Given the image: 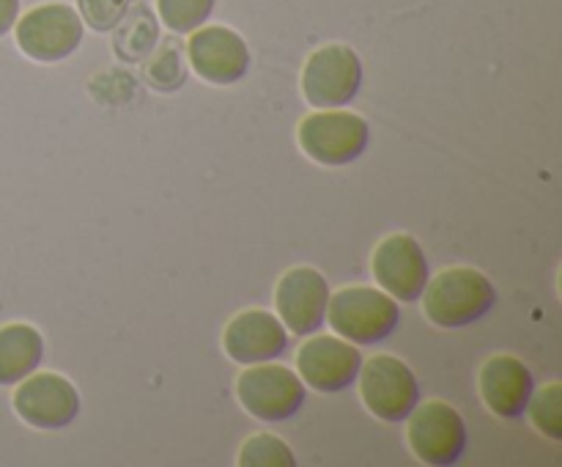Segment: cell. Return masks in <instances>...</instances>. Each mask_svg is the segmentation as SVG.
<instances>
[{
	"instance_id": "1",
	"label": "cell",
	"mask_w": 562,
	"mask_h": 467,
	"mask_svg": "<svg viewBox=\"0 0 562 467\" xmlns=\"http://www.w3.org/2000/svg\"><path fill=\"white\" fill-rule=\"evenodd\" d=\"M497 286L475 267H448L428 278L420 302L428 322L439 330H464L497 305Z\"/></svg>"
},
{
	"instance_id": "2",
	"label": "cell",
	"mask_w": 562,
	"mask_h": 467,
	"mask_svg": "<svg viewBox=\"0 0 562 467\" xmlns=\"http://www.w3.org/2000/svg\"><path fill=\"white\" fill-rule=\"evenodd\" d=\"M327 322L335 335L351 344H379L390 338L401 322L398 300L373 286H344L329 294Z\"/></svg>"
},
{
	"instance_id": "3",
	"label": "cell",
	"mask_w": 562,
	"mask_h": 467,
	"mask_svg": "<svg viewBox=\"0 0 562 467\" xmlns=\"http://www.w3.org/2000/svg\"><path fill=\"white\" fill-rule=\"evenodd\" d=\"M296 141L313 163L324 165V168H344V165L357 163L368 152L371 124L355 110H316L302 119Z\"/></svg>"
},
{
	"instance_id": "4",
	"label": "cell",
	"mask_w": 562,
	"mask_h": 467,
	"mask_svg": "<svg viewBox=\"0 0 562 467\" xmlns=\"http://www.w3.org/2000/svg\"><path fill=\"white\" fill-rule=\"evenodd\" d=\"M366 80L362 58L349 44H324L307 55L302 66V97L311 108H346L357 99Z\"/></svg>"
},
{
	"instance_id": "5",
	"label": "cell",
	"mask_w": 562,
	"mask_h": 467,
	"mask_svg": "<svg viewBox=\"0 0 562 467\" xmlns=\"http://www.w3.org/2000/svg\"><path fill=\"white\" fill-rule=\"evenodd\" d=\"M86 22L75 5L42 3L20 14L14 25V42L36 64H60L80 49Z\"/></svg>"
},
{
	"instance_id": "6",
	"label": "cell",
	"mask_w": 562,
	"mask_h": 467,
	"mask_svg": "<svg viewBox=\"0 0 562 467\" xmlns=\"http://www.w3.org/2000/svg\"><path fill=\"white\" fill-rule=\"evenodd\" d=\"M307 388L300 374L274 360L252 363L236 379V399L247 415L263 423H283L300 415L305 407Z\"/></svg>"
},
{
	"instance_id": "7",
	"label": "cell",
	"mask_w": 562,
	"mask_h": 467,
	"mask_svg": "<svg viewBox=\"0 0 562 467\" xmlns=\"http://www.w3.org/2000/svg\"><path fill=\"white\" fill-rule=\"evenodd\" d=\"M357 382L366 410L384 423H404L420 404V382L415 371L395 355H373L362 360Z\"/></svg>"
},
{
	"instance_id": "8",
	"label": "cell",
	"mask_w": 562,
	"mask_h": 467,
	"mask_svg": "<svg viewBox=\"0 0 562 467\" xmlns=\"http://www.w3.org/2000/svg\"><path fill=\"white\" fill-rule=\"evenodd\" d=\"M406 443L412 454L428 467H453L467 454L470 432L467 421L448 401H426L406 418Z\"/></svg>"
},
{
	"instance_id": "9",
	"label": "cell",
	"mask_w": 562,
	"mask_h": 467,
	"mask_svg": "<svg viewBox=\"0 0 562 467\" xmlns=\"http://www.w3.org/2000/svg\"><path fill=\"white\" fill-rule=\"evenodd\" d=\"M14 412L22 423L38 432H58L80 415V390L71 379L55 371H33L14 385Z\"/></svg>"
},
{
	"instance_id": "10",
	"label": "cell",
	"mask_w": 562,
	"mask_h": 467,
	"mask_svg": "<svg viewBox=\"0 0 562 467\" xmlns=\"http://www.w3.org/2000/svg\"><path fill=\"white\" fill-rule=\"evenodd\" d=\"M187 64L209 86H234L250 71L252 55L245 36L228 25H201L187 38Z\"/></svg>"
},
{
	"instance_id": "11",
	"label": "cell",
	"mask_w": 562,
	"mask_h": 467,
	"mask_svg": "<svg viewBox=\"0 0 562 467\" xmlns=\"http://www.w3.org/2000/svg\"><path fill=\"white\" fill-rule=\"evenodd\" d=\"M362 368L360 346L340 335H307L296 352V368L305 388L316 393H344L357 382Z\"/></svg>"
},
{
	"instance_id": "12",
	"label": "cell",
	"mask_w": 562,
	"mask_h": 467,
	"mask_svg": "<svg viewBox=\"0 0 562 467\" xmlns=\"http://www.w3.org/2000/svg\"><path fill=\"white\" fill-rule=\"evenodd\" d=\"M371 273L379 289L398 302H417L428 278V256L420 242L409 234H390L376 245L371 256Z\"/></svg>"
},
{
	"instance_id": "13",
	"label": "cell",
	"mask_w": 562,
	"mask_h": 467,
	"mask_svg": "<svg viewBox=\"0 0 562 467\" xmlns=\"http://www.w3.org/2000/svg\"><path fill=\"white\" fill-rule=\"evenodd\" d=\"M329 283L316 267H291L274 286V308L285 330L300 338L318 333L327 324Z\"/></svg>"
},
{
	"instance_id": "14",
	"label": "cell",
	"mask_w": 562,
	"mask_h": 467,
	"mask_svg": "<svg viewBox=\"0 0 562 467\" xmlns=\"http://www.w3.org/2000/svg\"><path fill=\"white\" fill-rule=\"evenodd\" d=\"M223 349L239 366L278 360L289 349V330L280 322L278 313L247 308L225 324Z\"/></svg>"
},
{
	"instance_id": "15",
	"label": "cell",
	"mask_w": 562,
	"mask_h": 467,
	"mask_svg": "<svg viewBox=\"0 0 562 467\" xmlns=\"http://www.w3.org/2000/svg\"><path fill=\"white\" fill-rule=\"evenodd\" d=\"M477 390L488 410L503 421H516L527 412L530 396L536 390V377L530 366L516 355L488 357L477 374Z\"/></svg>"
},
{
	"instance_id": "16",
	"label": "cell",
	"mask_w": 562,
	"mask_h": 467,
	"mask_svg": "<svg viewBox=\"0 0 562 467\" xmlns=\"http://www.w3.org/2000/svg\"><path fill=\"white\" fill-rule=\"evenodd\" d=\"M44 360V335L27 322L0 327V388H14Z\"/></svg>"
},
{
	"instance_id": "17",
	"label": "cell",
	"mask_w": 562,
	"mask_h": 467,
	"mask_svg": "<svg viewBox=\"0 0 562 467\" xmlns=\"http://www.w3.org/2000/svg\"><path fill=\"white\" fill-rule=\"evenodd\" d=\"M113 53L121 64H143L159 44V16L146 3H135L113 27Z\"/></svg>"
},
{
	"instance_id": "18",
	"label": "cell",
	"mask_w": 562,
	"mask_h": 467,
	"mask_svg": "<svg viewBox=\"0 0 562 467\" xmlns=\"http://www.w3.org/2000/svg\"><path fill=\"white\" fill-rule=\"evenodd\" d=\"M187 75H190V64H187L184 47L176 38H165V42L159 38L151 55L143 60V80L157 93H173L184 88Z\"/></svg>"
},
{
	"instance_id": "19",
	"label": "cell",
	"mask_w": 562,
	"mask_h": 467,
	"mask_svg": "<svg viewBox=\"0 0 562 467\" xmlns=\"http://www.w3.org/2000/svg\"><path fill=\"white\" fill-rule=\"evenodd\" d=\"M217 0H157V16L170 33L190 36L201 25H206Z\"/></svg>"
},
{
	"instance_id": "20",
	"label": "cell",
	"mask_w": 562,
	"mask_h": 467,
	"mask_svg": "<svg viewBox=\"0 0 562 467\" xmlns=\"http://www.w3.org/2000/svg\"><path fill=\"white\" fill-rule=\"evenodd\" d=\"M239 467H296V454L278 434H252L239 448Z\"/></svg>"
},
{
	"instance_id": "21",
	"label": "cell",
	"mask_w": 562,
	"mask_h": 467,
	"mask_svg": "<svg viewBox=\"0 0 562 467\" xmlns=\"http://www.w3.org/2000/svg\"><path fill=\"white\" fill-rule=\"evenodd\" d=\"M525 415H530L532 426H536L543 437L560 443L562 440V385L549 382L543 385L541 390H532Z\"/></svg>"
},
{
	"instance_id": "22",
	"label": "cell",
	"mask_w": 562,
	"mask_h": 467,
	"mask_svg": "<svg viewBox=\"0 0 562 467\" xmlns=\"http://www.w3.org/2000/svg\"><path fill=\"white\" fill-rule=\"evenodd\" d=\"M137 0H77V14L91 31L110 33Z\"/></svg>"
},
{
	"instance_id": "23",
	"label": "cell",
	"mask_w": 562,
	"mask_h": 467,
	"mask_svg": "<svg viewBox=\"0 0 562 467\" xmlns=\"http://www.w3.org/2000/svg\"><path fill=\"white\" fill-rule=\"evenodd\" d=\"M88 91L99 104H124L126 99L135 97V77L130 71L108 69L88 82Z\"/></svg>"
},
{
	"instance_id": "24",
	"label": "cell",
	"mask_w": 562,
	"mask_h": 467,
	"mask_svg": "<svg viewBox=\"0 0 562 467\" xmlns=\"http://www.w3.org/2000/svg\"><path fill=\"white\" fill-rule=\"evenodd\" d=\"M20 0H0V38L14 31L16 20H20Z\"/></svg>"
}]
</instances>
